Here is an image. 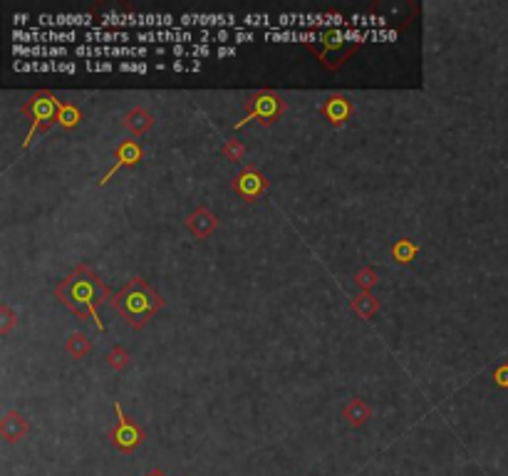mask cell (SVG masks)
Instances as JSON below:
<instances>
[{
    "label": "cell",
    "instance_id": "cell-21",
    "mask_svg": "<svg viewBox=\"0 0 508 476\" xmlns=\"http://www.w3.org/2000/svg\"><path fill=\"white\" fill-rule=\"evenodd\" d=\"M13 55H20V57H67L72 55V50L67 48H45V45H40V48H22V45H13Z\"/></svg>",
    "mask_w": 508,
    "mask_h": 476
},
{
    "label": "cell",
    "instance_id": "cell-18",
    "mask_svg": "<svg viewBox=\"0 0 508 476\" xmlns=\"http://www.w3.org/2000/svg\"><path fill=\"white\" fill-rule=\"evenodd\" d=\"M15 40H20V43H70V40H82V35L80 33H35V30H30V33H15L13 35Z\"/></svg>",
    "mask_w": 508,
    "mask_h": 476
},
{
    "label": "cell",
    "instance_id": "cell-33",
    "mask_svg": "<svg viewBox=\"0 0 508 476\" xmlns=\"http://www.w3.org/2000/svg\"><path fill=\"white\" fill-rule=\"evenodd\" d=\"M493 382H496L498 387L508 389V362H503V365H498L496 370H493Z\"/></svg>",
    "mask_w": 508,
    "mask_h": 476
},
{
    "label": "cell",
    "instance_id": "cell-19",
    "mask_svg": "<svg viewBox=\"0 0 508 476\" xmlns=\"http://www.w3.org/2000/svg\"><path fill=\"white\" fill-rule=\"evenodd\" d=\"M233 15H181L179 25L181 28H191V25H201V28H208V25H219V28H231L235 25Z\"/></svg>",
    "mask_w": 508,
    "mask_h": 476
},
{
    "label": "cell",
    "instance_id": "cell-30",
    "mask_svg": "<svg viewBox=\"0 0 508 476\" xmlns=\"http://www.w3.org/2000/svg\"><path fill=\"white\" fill-rule=\"evenodd\" d=\"M17 317H15V310H13L8 303H3L0 305V335H8L13 328H15Z\"/></svg>",
    "mask_w": 508,
    "mask_h": 476
},
{
    "label": "cell",
    "instance_id": "cell-35",
    "mask_svg": "<svg viewBox=\"0 0 508 476\" xmlns=\"http://www.w3.org/2000/svg\"><path fill=\"white\" fill-rule=\"evenodd\" d=\"M270 25V17L268 15H261V17H256V15H248V17H243V25Z\"/></svg>",
    "mask_w": 508,
    "mask_h": 476
},
{
    "label": "cell",
    "instance_id": "cell-23",
    "mask_svg": "<svg viewBox=\"0 0 508 476\" xmlns=\"http://www.w3.org/2000/svg\"><path fill=\"white\" fill-rule=\"evenodd\" d=\"M350 308L357 312L360 317H365V320H370L375 312L379 310V301L372 293H360L357 298H352V303H350Z\"/></svg>",
    "mask_w": 508,
    "mask_h": 476
},
{
    "label": "cell",
    "instance_id": "cell-9",
    "mask_svg": "<svg viewBox=\"0 0 508 476\" xmlns=\"http://www.w3.org/2000/svg\"><path fill=\"white\" fill-rule=\"evenodd\" d=\"M115 166H112L107 174L102 176V179L97 181V187H104L107 181L112 179V176L117 174L119 169H131V166H137L139 161L144 159V149H142V144L137 142V139H124V142L117 147V152H115Z\"/></svg>",
    "mask_w": 508,
    "mask_h": 476
},
{
    "label": "cell",
    "instance_id": "cell-32",
    "mask_svg": "<svg viewBox=\"0 0 508 476\" xmlns=\"http://www.w3.org/2000/svg\"><path fill=\"white\" fill-rule=\"evenodd\" d=\"M85 70H89V72H115L117 70V65L115 62H107V60H87L85 62Z\"/></svg>",
    "mask_w": 508,
    "mask_h": 476
},
{
    "label": "cell",
    "instance_id": "cell-37",
    "mask_svg": "<svg viewBox=\"0 0 508 476\" xmlns=\"http://www.w3.org/2000/svg\"><path fill=\"white\" fill-rule=\"evenodd\" d=\"M147 476H166V474H164V471H161V469H154V471H149Z\"/></svg>",
    "mask_w": 508,
    "mask_h": 476
},
{
    "label": "cell",
    "instance_id": "cell-27",
    "mask_svg": "<svg viewBox=\"0 0 508 476\" xmlns=\"http://www.w3.org/2000/svg\"><path fill=\"white\" fill-rule=\"evenodd\" d=\"M355 285L362 290V293H370V290L377 285V271L370 268V266H367V268H360L355 273Z\"/></svg>",
    "mask_w": 508,
    "mask_h": 476
},
{
    "label": "cell",
    "instance_id": "cell-36",
    "mask_svg": "<svg viewBox=\"0 0 508 476\" xmlns=\"http://www.w3.org/2000/svg\"><path fill=\"white\" fill-rule=\"evenodd\" d=\"M235 52H238V50H235V48H228V45H226V48H219V50H216V55H219V57H233Z\"/></svg>",
    "mask_w": 508,
    "mask_h": 476
},
{
    "label": "cell",
    "instance_id": "cell-17",
    "mask_svg": "<svg viewBox=\"0 0 508 476\" xmlns=\"http://www.w3.org/2000/svg\"><path fill=\"white\" fill-rule=\"evenodd\" d=\"M17 72H75V62H60V60H30V62H15Z\"/></svg>",
    "mask_w": 508,
    "mask_h": 476
},
{
    "label": "cell",
    "instance_id": "cell-5",
    "mask_svg": "<svg viewBox=\"0 0 508 476\" xmlns=\"http://www.w3.org/2000/svg\"><path fill=\"white\" fill-rule=\"evenodd\" d=\"M243 110H246V120H240L238 124L233 127L235 131L243 129L248 122H258L261 127H270L285 115L288 104L285 99L280 97L278 92H270V89H258V92H251L243 102Z\"/></svg>",
    "mask_w": 508,
    "mask_h": 476
},
{
    "label": "cell",
    "instance_id": "cell-15",
    "mask_svg": "<svg viewBox=\"0 0 508 476\" xmlns=\"http://www.w3.org/2000/svg\"><path fill=\"white\" fill-rule=\"evenodd\" d=\"M342 417H344V421H347L350 427L360 429V427H365L367 421H370L372 407L367 405L365 400H360V397H352V400L342 407Z\"/></svg>",
    "mask_w": 508,
    "mask_h": 476
},
{
    "label": "cell",
    "instance_id": "cell-34",
    "mask_svg": "<svg viewBox=\"0 0 508 476\" xmlns=\"http://www.w3.org/2000/svg\"><path fill=\"white\" fill-rule=\"evenodd\" d=\"M171 70H176V72H198V70H201V62H198V60H194V62L176 60V62H171Z\"/></svg>",
    "mask_w": 508,
    "mask_h": 476
},
{
    "label": "cell",
    "instance_id": "cell-16",
    "mask_svg": "<svg viewBox=\"0 0 508 476\" xmlns=\"http://www.w3.org/2000/svg\"><path fill=\"white\" fill-rule=\"evenodd\" d=\"M124 124L134 137H142V134H147V131L152 129L154 117H152V112L144 110V107H134V110H129L124 115Z\"/></svg>",
    "mask_w": 508,
    "mask_h": 476
},
{
    "label": "cell",
    "instance_id": "cell-14",
    "mask_svg": "<svg viewBox=\"0 0 508 476\" xmlns=\"http://www.w3.org/2000/svg\"><path fill=\"white\" fill-rule=\"evenodd\" d=\"M28 432H30L28 419H25L22 414H17V412H13V410L3 417V421H0V434H3V439H6L8 444L20 442L22 437H28Z\"/></svg>",
    "mask_w": 508,
    "mask_h": 476
},
{
    "label": "cell",
    "instance_id": "cell-4",
    "mask_svg": "<svg viewBox=\"0 0 508 476\" xmlns=\"http://www.w3.org/2000/svg\"><path fill=\"white\" fill-rule=\"evenodd\" d=\"M62 104L65 102H60L50 89H40V92H35L28 102L22 104V115L30 120V131H28L25 144H22V149H28L30 144L35 142L38 134H48L52 127L60 124Z\"/></svg>",
    "mask_w": 508,
    "mask_h": 476
},
{
    "label": "cell",
    "instance_id": "cell-1",
    "mask_svg": "<svg viewBox=\"0 0 508 476\" xmlns=\"http://www.w3.org/2000/svg\"><path fill=\"white\" fill-rule=\"evenodd\" d=\"M55 296L72 315H77L80 320L92 317L99 333L107 330L102 320H99V305H102L104 301H110L112 293H110V288L99 280L97 271H94L89 263L75 266V268L70 271V275L57 285Z\"/></svg>",
    "mask_w": 508,
    "mask_h": 476
},
{
    "label": "cell",
    "instance_id": "cell-20",
    "mask_svg": "<svg viewBox=\"0 0 508 476\" xmlns=\"http://www.w3.org/2000/svg\"><path fill=\"white\" fill-rule=\"evenodd\" d=\"M35 20H38L40 28H65V25H70V28H75V25L89 28L92 25V20L87 15H40Z\"/></svg>",
    "mask_w": 508,
    "mask_h": 476
},
{
    "label": "cell",
    "instance_id": "cell-22",
    "mask_svg": "<svg viewBox=\"0 0 508 476\" xmlns=\"http://www.w3.org/2000/svg\"><path fill=\"white\" fill-rule=\"evenodd\" d=\"M89 350H92V342H89L87 335L82 333H72L70 338H67V345H65V352L70 357H75V360H82V357L89 355Z\"/></svg>",
    "mask_w": 508,
    "mask_h": 476
},
{
    "label": "cell",
    "instance_id": "cell-31",
    "mask_svg": "<svg viewBox=\"0 0 508 476\" xmlns=\"http://www.w3.org/2000/svg\"><path fill=\"white\" fill-rule=\"evenodd\" d=\"M117 70L119 72H149V70H157V65H147V62H119Z\"/></svg>",
    "mask_w": 508,
    "mask_h": 476
},
{
    "label": "cell",
    "instance_id": "cell-3",
    "mask_svg": "<svg viewBox=\"0 0 508 476\" xmlns=\"http://www.w3.org/2000/svg\"><path fill=\"white\" fill-rule=\"evenodd\" d=\"M367 38L370 33H352V30L338 28H325L320 33H298V40L305 43L317 55V60L333 72L350 60V55Z\"/></svg>",
    "mask_w": 508,
    "mask_h": 476
},
{
    "label": "cell",
    "instance_id": "cell-25",
    "mask_svg": "<svg viewBox=\"0 0 508 476\" xmlns=\"http://www.w3.org/2000/svg\"><path fill=\"white\" fill-rule=\"evenodd\" d=\"M82 40L85 43H124V40H131V35L129 33H115V30H112V33H104V30H99V33H85L82 35Z\"/></svg>",
    "mask_w": 508,
    "mask_h": 476
},
{
    "label": "cell",
    "instance_id": "cell-13",
    "mask_svg": "<svg viewBox=\"0 0 508 476\" xmlns=\"http://www.w3.org/2000/svg\"><path fill=\"white\" fill-rule=\"evenodd\" d=\"M216 226H219V219H216V214H213L208 206H198L196 211L186 219V229L191 231L196 238H208V236L216 231Z\"/></svg>",
    "mask_w": 508,
    "mask_h": 476
},
{
    "label": "cell",
    "instance_id": "cell-8",
    "mask_svg": "<svg viewBox=\"0 0 508 476\" xmlns=\"http://www.w3.org/2000/svg\"><path fill=\"white\" fill-rule=\"evenodd\" d=\"M77 57H147L154 55L152 48H129V45H80L72 50Z\"/></svg>",
    "mask_w": 508,
    "mask_h": 476
},
{
    "label": "cell",
    "instance_id": "cell-2",
    "mask_svg": "<svg viewBox=\"0 0 508 476\" xmlns=\"http://www.w3.org/2000/svg\"><path fill=\"white\" fill-rule=\"evenodd\" d=\"M110 305L115 312H119L134 330H142L144 325L164 308V298L147 283L144 278H131L119 293L110 298Z\"/></svg>",
    "mask_w": 508,
    "mask_h": 476
},
{
    "label": "cell",
    "instance_id": "cell-12",
    "mask_svg": "<svg viewBox=\"0 0 508 476\" xmlns=\"http://www.w3.org/2000/svg\"><path fill=\"white\" fill-rule=\"evenodd\" d=\"M320 112L328 117L330 124H333L335 129H340V127H344V122L350 120L352 104H350V99L344 97V94H330V97L325 99L323 104H320Z\"/></svg>",
    "mask_w": 508,
    "mask_h": 476
},
{
    "label": "cell",
    "instance_id": "cell-28",
    "mask_svg": "<svg viewBox=\"0 0 508 476\" xmlns=\"http://www.w3.org/2000/svg\"><path fill=\"white\" fill-rule=\"evenodd\" d=\"M107 362H110V367L115 373H122V370H126V365H129V352H126L122 345L112 347L110 355H107Z\"/></svg>",
    "mask_w": 508,
    "mask_h": 476
},
{
    "label": "cell",
    "instance_id": "cell-10",
    "mask_svg": "<svg viewBox=\"0 0 508 476\" xmlns=\"http://www.w3.org/2000/svg\"><path fill=\"white\" fill-rule=\"evenodd\" d=\"M176 17L174 15H137V17H126V15H102L99 17V25L104 28H126V25H142V28H171Z\"/></svg>",
    "mask_w": 508,
    "mask_h": 476
},
{
    "label": "cell",
    "instance_id": "cell-29",
    "mask_svg": "<svg viewBox=\"0 0 508 476\" xmlns=\"http://www.w3.org/2000/svg\"><path fill=\"white\" fill-rule=\"evenodd\" d=\"M221 154H224V159H228V161H243V159H246V147H243L238 139H228V142L224 144V149H221Z\"/></svg>",
    "mask_w": 508,
    "mask_h": 476
},
{
    "label": "cell",
    "instance_id": "cell-6",
    "mask_svg": "<svg viewBox=\"0 0 508 476\" xmlns=\"http://www.w3.org/2000/svg\"><path fill=\"white\" fill-rule=\"evenodd\" d=\"M268 187H270V179L261 169H256V166H243L233 176V181H231V189L248 203L261 199L263 194L268 192Z\"/></svg>",
    "mask_w": 508,
    "mask_h": 476
},
{
    "label": "cell",
    "instance_id": "cell-7",
    "mask_svg": "<svg viewBox=\"0 0 508 476\" xmlns=\"http://www.w3.org/2000/svg\"><path fill=\"white\" fill-rule=\"evenodd\" d=\"M115 414H117V424L110 434L112 444H115L119 452H131V449H137L139 444L144 442V429L137 427V424L124 414V410H122L119 402L115 405Z\"/></svg>",
    "mask_w": 508,
    "mask_h": 476
},
{
    "label": "cell",
    "instance_id": "cell-26",
    "mask_svg": "<svg viewBox=\"0 0 508 476\" xmlns=\"http://www.w3.org/2000/svg\"><path fill=\"white\" fill-rule=\"evenodd\" d=\"M82 122V112L77 110L75 104H70V102H65L62 104V112H60V127L62 129H75L77 124Z\"/></svg>",
    "mask_w": 508,
    "mask_h": 476
},
{
    "label": "cell",
    "instance_id": "cell-11",
    "mask_svg": "<svg viewBox=\"0 0 508 476\" xmlns=\"http://www.w3.org/2000/svg\"><path fill=\"white\" fill-rule=\"evenodd\" d=\"M201 40V45H208L211 35L208 33H189V30H154V33H139V43H189V40Z\"/></svg>",
    "mask_w": 508,
    "mask_h": 476
},
{
    "label": "cell",
    "instance_id": "cell-24",
    "mask_svg": "<svg viewBox=\"0 0 508 476\" xmlns=\"http://www.w3.org/2000/svg\"><path fill=\"white\" fill-rule=\"evenodd\" d=\"M416 253H419V248L414 246V241H412V238H402V241H397L392 246V261L407 266V263L414 261Z\"/></svg>",
    "mask_w": 508,
    "mask_h": 476
}]
</instances>
